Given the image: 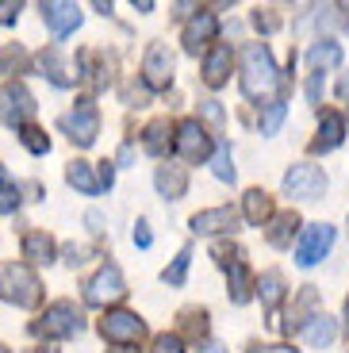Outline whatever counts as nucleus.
Wrapping results in <instances>:
<instances>
[{
  "label": "nucleus",
  "instance_id": "nucleus-1",
  "mask_svg": "<svg viewBox=\"0 0 349 353\" xmlns=\"http://www.w3.org/2000/svg\"><path fill=\"white\" fill-rule=\"evenodd\" d=\"M280 85V73H277V62L265 43H246L242 50V92L250 100H261L269 97L272 88Z\"/></svg>",
  "mask_w": 349,
  "mask_h": 353
},
{
  "label": "nucleus",
  "instance_id": "nucleus-2",
  "mask_svg": "<svg viewBox=\"0 0 349 353\" xmlns=\"http://www.w3.org/2000/svg\"><path fill=\"white\" fill-rule=\"evenodd\" d=\"M0 300L16 303V307H35L43 300V281L31 273V265L4 261L0 265Z\"/></svg>",
  "mask_w": 349,
  "mask_h": 353
},
{
  "label": "nucleus",
  "instance_id": "nucleus-3",
  "mask_svg": "<svg viewBox=\"0 0 349 353\" xmlns=\"http://www.w3.org/2000/svg\"><path fill=\"white\" fill-rule=\"evenodd\" d=\"M85 330V315H81V307L73 300H58L46 307V315L35 323V334L43 338H73Z\"/></svg>",
  "mask_w": 349,
  "mask_h": 353
},
{
  "label": "nucleus",
  "instance_id": "nucleus-4",
  "mask_svg": "<svg viewBox=\"0 0 349 353\" xmlns=\"http://www.w3.org/2000/svg\"><path fill=\"white\" fill-rule=\"evenodd\" d=\"M173 154L184 161H192V165H200V161L211 158V134L203 131L200 119H181V123L173 127Z\"/></svg>",
  "mask_w": 349,
  "mask_h": 353
},
{
  "label": "nucleus",
  "instance_id": "nucleus-5",
  "mask_svg": "<svg viewBox=\"0 0 349 353\" xmlns=\"http://www.w3.org/2000/svg\"><path fill=\"white\" fill-rule=\"evenodd\" d=\"M280 185H284V196H292V200H319L326 192V173L311 161H299L284 173Z\"/></svg>",
  "mask_w": 349,
  "mask_h": 353
},
{
  "label": "nucleus",
  "instance_id": "nucleus-6",
  "mask_svg": "<svg viewBox=\"0 0 349 353\" xmlns=\"http://www.w3.org/2000/svg\"><path fill=\"white\" fill-rule=\"evenodd\" d=\"M58 127L70 134L73 142H77L81 150H85V146H92V142H97V134H100V112H97V104H92V100H81L73 112L61 115Z\"/></svg>",
  "mask_w": 349,
  "mask_h": 353
},
{
  "label": "nucleus",
  "instance_id": "nucleus-7",
  "mask_svg": "<svg viewBox=\"0 0 349 353\" xmlns=\"http://www.w3.org/2000/svg\"><path fill=\"white\" fill-rule=\"evenodd\" d=\"M123 296H127V284H123V273L115 265H100V273L85 284V303H92V307L119 303Z\"/></svg>",
  "mask_w": 349,
  "mask_h": 353
},
{
  "label": "nucleus",
  "instance_id": "nucleus-8",
  "mask_svg": "<svg viewBox=\"0 0 349 353\" xmlns=\"http://www.w3.org/2000/svg\"><path fill=\"white\" fill-rule=\"evenodd\" d=\"M100 334H104L108 342H115V345H134L142 334H146V323H142L134 311L115 307V311H108V315L100 319Z\"/></svg>",
  "mask_w": 349,
  "mask_h": 353
},
{
  "label": "nucleus",
  "instance_id": "nucleus-9",
  "mask_svg": "<svg viewBox=\"0 0 349 353\" xmlns=\"http://www.w3.org/2000/svg\"><path fill=\"white\" fill-rule=\"evenodd\" d=\"M330 246H334V227L311 223V227L303 230V239L296 242V265L299 269H311V265H319L326 254H330Z\"/></svg>",
  "mask_w": 349,
  "mask_h": 353
},
{
  "label": "nucleus",
  "instance_id": "nucleus-10",
  "mask_svg": "<svg viewBox=\"0 0 349 353\" xmlns=\"http://www.w3.org/2000/svg\"><path fill=\"white\" fill-rule=\"evenodd\" d=\"M31 115H35V97L19 81H8V85L0 88V119L8 127H23Z\"/></svg>",
  "mask_w": 349,
  "mask_h": 353
},
{
  "label": "nucleus",
  "instance_id": "nucleus-11",
  "mask_svg": "<svg viewBox=\"0 0 349 353\" xmlns=\"http://www.w3.org/2000/svg\"><path fill=\"white\" fill-rule=\"evenodd\" d=\"M142 81H146V88L173 85V50L166 43H150L146 58H142Z\"/></svg>",
  "mask_w": 349,
  "mask_h": 353
},
{
  "label": "nucleus",
  "instance_id": "nucleus-12",
  "mask_svg": "<svg viewBox=\"0 0 349 353\" xmlns=\"http://www.w3.org/2000/svg\"><path fill=\"white\" fill-rule=\"evenodd\" d=\"M192 230L196 234H208V239H215V234H235L238 227V212L235 208H208V212H196L192 215Z\"/></svg>",
  "mask_w": 349,
  "mask_h": 353
},
{
  "label": "nucleus",
  "instance_id": "nucleus-13",
  "mask_svg": "<svg viewBox=\"0 0 349 353\" xmlns=\"http://www.w3.org/2000/svg\"><path fill=\"white\" fill-rule=\"evenodd\" d=\"M215 35H219L215 12H196V16L184 23V50H188V54H200V46L215 43Z\"/></svg>",
  "mask_w": 349,
  "mask_h": 353
},
{
  "label": "nucleus",
  "instance_id": "nucleus-14",
  "mask_svg": "<svg viewBox=\"0 0 349 353\" xmlns=\"http://www.w3.org/2000/svg\"><path fill=\"white\" fill-rule=\"evenodd\" d=\"M43 23L61 39L81 27V8L77 4H66V0H50V4H43Z\"/></svg>",
  "mask_w": 349,
  "mask_h": 353
},
{
  "label": "nucleus",
  "instance_id": "nucleus-15",
  "mask_svg": "<svg viewBox=\"0 0 349 353\" xmlns=\"http://www.w3.org/2000/svg\"><path fill=\"white\" fill-rule=\"evenodd\" d=\"M230 81V46L215 43L203 54V85L208 88H223Z\"/></svg>",
  "mask_w": 349,
  "mask_h": 353
},
{
  "label": "nucleus",
  "instance_id": "nucleus-16",
  "mask_svg": "<svg viewBox=\"0 0 349 353\" xmlns=\"http://www.w3.org/2000/svg\"><path fill=\"white\" fill-rule=\"evenodd\" d=\"M341 139H346V115H338V112H323V119H319V134H315L311 150H315V154L338 150Z\"/></svg>",
  "mask_w": 349,
  "mask_h": 353
},
{
  "label": "nucleus",
  "instance_id": "nucleus-17",
  "mask_svg": "<svg viewBox=\"0 0 349 353\" xmlns=\"http://www.w3.org/2000/svg\"><path fill=\"white\" fill-rule=\"evenodd\" d=\"M154 185H157V192L166 196V200H181V196L188 192V173H184L181 165H157Z\"/></svg>",
  "mask_w": 349,
  "mask_h": 353
},
{
  "label": "nucleus",
  "instance_id": "nucleus-18",
  "mask_svg": "<svg viewBox=\"0 0 349 353\" xmlns=\"http://www.w3.org/2000/svg\"><path fill=\"white\" fill-rule=\"evenodd\" d=\"M242 212H246V223L250 227H265L272 219V196L261 192V188H250L242 196Z\"/></svg>",
  "mask_w": 349,
  "mask_h": 353
},
{
  "label": "nucleus",
  "instance_id": "nucleus-19",
  "mask_svg": "<svg viewBox=\"0 0 349 353\" xmlns=\"http://www.w3.org/2000/svg\"><path fill=\"white\" fill-rule=\"evenodd\" d=\"M303 338H307V345H315V350H326V345L338 338V323H334L330 315H311L303 323Z\"/></svg>",
  "mask_w": 349,
  "mask_h": 353
},
{
  "label": "nucleus",
  "instance_id": "nucleus-20",
  "mask_svg": "<svg viewBox=\"0 0 349 353\" xmlns=\"http://www.w3.org/2000/svg\"><path fill=\"white\" fill-rule=\"evenodd\" d=\"M307 62H311L315 73H326V70H338L341 65V46L334 39H319V43L307 50Z\"/></svg>",
  "mask_w": 349,
  "mask_h": 353
},
{
  "label": "nucleus",
  "instance_id": "nucleus-21",
  "mask_svg": "<svg viewBox=\"0 0 349 353\" xmlns=\"http://www.w3.org/2000/svg\"><path fill=\"white\" fill-rule=\"evenodd\" d=\"M23 257L35 265H50L54 261V239L46 230H27L23 234Z\"/></svg>",
  "mask_w": 349,
  "mask_h": 353
},
{
  "label": "nucleus",
  "instance_id": "nucleus-22",
  "mask_svg": "<svg viewBox=\"0 0 349 353\" xmlns=\"http://www.w3.org/2000/svg\"><path fill=\"white\" fill-rule=\"evenodd\" d=\"M257 296H261V307L272 315V311L280 307V300H284V276H280L277 269L261 273V281H257Z\"/></svg>",
  "mask_w": 349,
  "mask_h": 353
},
{
  "label": "nucleus",
  "instance_id": "nucleus-23",
  "mask_svg": "<svg viewBox=\"0 0 349 353\" xmlns=\"http://www.w3.org/2000/svg\"><path fill=\"white\" fill-rule=\"evenodd\" d=\"M227 281H230V300H235V303H250L253 276H250V269H246V261L227 265Z\"/></svg>",
  "mask_w": 349,
  "mask_h": 353
},
{
  "label": "nucleus",
  "instance_id": "nucleus-24",
  "mask_svg": "<svg viewBox=\"0 0 349 353\" xmlns=\"http://www.w3.org/2000/svg\"><path fill=\"white\" fill-rule=\"evenodd\" d=\"M169 134H173V127H169V119H154V123L142 131V150L146 154H166L169 150Z\"/></svg>",
  "mask_w": 349,
  "mask_h": 353
},
{
  "label": "nucleus",
  "instance_id": "nucleus-25",
  "mask_svg": "<svg viewBox=\"0 0 349 353\" xmlns=\"http://www.w3.org/2000/svg\"><path fill=\"white\" fill-rule=\"evenodd\" d=\"M66 181H70L73 188H81L85 196H97L100 192V181H97V173H92L88 161H70V165H66Z\"/></svg>",
  "mask_w": 349,
  "mask_h": 353
},
{
  "label": "nucleus",
  "instance_id": "nucleus-26",
  "mask_svg": "<svg viewBox=\"0 0 349 353\" xmlns=\"http://www.w3.org/2000/svg\"><path fill=\"white\" fill-rule=\"evenodd\" d=\"M39 65H43V77H50L58 88H70L73 85V77H70V70H66V62H61L58 50H43V54H39Z\"/></svg>",
  "mask_w": 349,
  "mask_h": 353
},
{
  "label": "nucleus",
  "instance_id": "nucleus-27",
  "mask_svg": "<svg viewBox=\"0 0 349 353\" xmlns=\"http://www.w3.org/2000/svg\"><path fill=\"white\" fill-rule=\"evenodd\" d=\"M296 227H299V215H296V212H280V215H272L269 242H272V246H288L292 234H296Z\"/></svg>",
  "mask_w": 349,
  "mask_h": 353
},
{
  "label": "nucleus",
  "instance_id": "nucleus-28",
  "mask_svg": "<svg viewBox=\"0 0 349 353\" xmlns=\"http://www.w3.org/2000/svg\"><path fill=\"white\" fill-rule=\"evenodd\" d=\"M211 169H215V176L219 181H235V158H230V146L227 142H215L211 146Z\"/></svg>",
  "mask_w": 349,
  "mask_h": 353
},
{
  "label": "nucleus",
  "instance_id": "nucleus-29",
  "mask_svg": "<svg viewBox=\"0 0 349 353\" xmlns=\"http://www.w3.org/2000/svg\"><path fill=\"white\" fill-rule=\"evenodd\" d=\"M284 115H288V104L284 100H269L261 112V119H257V127H261V134H277L280 123H284Z\"/></svg>",
  "mask_w": 349,
  "mask_h": 353
},
{
  "label": "nucleus",
  "instance_id": "nucleus-30",
  "mask_svg": "<svg viewBox=\"0 0 349 353\" xmlns=\"http://www.w3.org/2000/svg\"><path fill=\"white\" fill-rule=\"evenodd\" d=\"M188 265H192V250L184 246L181 254L173 257V265H169L166 273H161V281H166V284H173V288H177V284H184V276H188Z\"/></svg>",
  "mask_w": 349,
  "mask_h": 353
},
{
  "label": "nucleus",
  "instance_id": "nucleus-31",
  "mask_svg": "<svg viewBox=\"0 0 349 353\" xmlns=\"http://www.w3.org/2000/svg\"><path fill=\"white\" fill-rule=\"evenodd\" d=\"M19 142H23L31 154H46V150H50V139H46V134L39 131L35 123H23V127H19Z\"/></svg>",
  "mask_w": 349,
  "mask_h": 353
},
{
  "label": "nucleus",
  "instance_id": "nucleus-32",
  "mask_svg": "<svg viewBox=\"0 0 349 353\" xmlns=\"http://www.w3.org/2000/svg\"><path fill=\"white\" fill-rule=\"evenodd\" d=\"M200 115L208 119L211 127H215L219 134H223V127H227V112H223V104H219V100H203V104H200Z\"/></svg>",
  "mask_w": 349,
  "mask_h": 353
},
{
  "label": "nucleus",
  "instance_id": "nucleus-33",
  "mask_svg": "<svg viewBox=\"0 0 349 353\" xmlns=\"http://www.w3.org/2000/svg\"><path fill=\"white\" fill-rule=\"evenodd\" d=\"M253 27H257V31H265V35L280 31V16H277V8H257V12H253Z\"/></svg>",
  "mask_w": 349,
  "mask_h": 353
},
{
  "label": "nucleus",
  "instance_id": "nucleus-34",
  "mask_svg": "<svg viewBox=\"0 0 349 353\" xmlns=\"http://www.w3.org/2000/svg\"><path fill=\"white\" fill-rule=\"evenodd\" d=\"M16 208H19V192L4 181V176H0V215H12Z\"/></svg>",
  "mask_w": 349,
  "mask_h": 353
},
{
  "label": "nucleus",
  "instance_id": "nucleus-35",
  "mask_svg": "<svg viewBox=\"0 0 349 353\" xmlns=\"http://www.w3.org/2000/svg\"><path fill=\"white\" fill-rule=\"evenodd\" d=\"M150 353H184V342H181V334H157Z\"/></svg>",
  "mask_w": 349,
  "mask_h": 353
},
{
  "label": "nucleus",
  "instance_id": "nucleus-36",
  "mask_svg": "<svg viewBox=\"0 0 349 353\" xmlns=\"http://www.w3.org/2000/svg\"><path fill=\"white\" fill-rule=\"evenodd\" d=\"M184 327L192 330L196 338L208 334V311H184Z\"/></svg>",
  "mask_w": 349,
  "mask_h": 353
},
{
  "label": "nucleus",
  "instance_id": "nucleus-37",
  "mask_svg": "<svg viewBox=\"0 0 349 353\" xmlns=\"http://www.w3.org/2000/svg\"><path fill=\"white\" fill-rule=\"evenodd\" d=\"M215 261L227 269V265H235V261H242V250L238 246H215Z\"/></svg>",
  "mask_w": 349,
  "mask_h": 353
},
{
  "label": "nucleus",
  "instance_id": "nucleus-38",
  "mask_svg": "<svg viewBox=\"0 0 349 353\" xmlns=\"http://www.w3.org/2000/svg\"><path fill=\"white\" fill-rule=\"evenodd\" d=\"M323 73H311V81H307V100L311 104H323Z\"/></svg>",
  "mask_w": 349,
  "mask_h": 353
},
{
  "label": "nucleus",
  "instance_id": "nucleus-39",
  "mask_svg": "<svg viewBox=\"0 0 349 353\" xmlns=\"http://www.w3.org/2000/svg\"><path fill=\"white\" fill-rule=\"evenodd\" d=\"M150 242H154V234H150V223H146V219H139V223H134V246L146 250Z\"/></svg>",
  "mask_w": 349,
  "mask_h": 353
},
{
  "label": "nucleus",
  "instance_id": "nucleus-40",
  "mask_svg": "<svg viewBox=\"0 0 349 353\" xmlns=\"http://www.w3.org/2000/svg\"><path fill=\"white\" fill-rule=\"evenodd\" d=\"M100 188H112V181H115V169H112V161H100Z\"/></svg>",
  "mask_w": 349,
  "mask_h": 353
},
{
  "label": "nucleus",
  "instance_id": "nucleus-41",
  "mask_svg": "<svg viewBox=\"0 0 349 353\" xmlns=\"http://www.w3.org/2000/svg\"><path fill=\"white\" fill-rule=\"evenodd\" d=\"M19 19V4H0V23H16Z\"/></svg>",
  "mask_w": 349,
  "mask_h": 353
},
{
  "label": "nucleus",
  "instance_id": "nucleus-42",
  "mask_svg": "<svg viewBox=\"0 0 349 353\" xmlns=\"http://www.w3.org/2000/svg\"><path fill=\"white\" fill-rule=\"evenodd\" d=\"M12 62L19 65V62H23V54H19V50H0V70H8Z\"/></svg>",
  "mask_w": 349,
  "mask_h": 353
},
{
  "label": "nucleus",
  "instance_id": "nucleus-43",
  "mask_svg": "<svg viewBox=\"0 0 349 353\" xmlns=\"http://www.w3.org/2000/svg\"><path fill=\"white\" fill-rule=\"evenodd\" d=\"M250 353H299V350H292V345H253Z\"/></svg>",
  "mask_w": 349,
  "mask_h": 353
},
{
  "label": "nucleus",
  "instance_id": "nucleus-44",
  "mask_svg": "<svg viewBox=\"0 0 349 353\" xmlns=\"http://www.w3.org/2000/svg\"><path fill=\"white\" fill-rule=\"evenodd\" d=\"M338 97L349 104V73H341V81H338Z\"/></svg>",
  "mask_w": 349,
  "mask_h": 353
},
{
  "label": "nucleus",
  "instance_id": "nucleus-45",
  "mask_svg": "<svg viewBox=\"0 0 349 353\" xmlns=\"http://www.w3.org/2000/svg\"><path fill=\"white\" fill-rule=\"evenodd\" d=\"M196 353H227L219 342H203V345H196Z\"/></svg>",
  "mask_w": 349,
  "mask_h": 353
},
{
  "label": "nucleus",
  "instance_id": "nucleus-46",
  "mask_svg": "<svg viewBox=\"0 0 349 353\" xmlns=\"http://www.w3.org/2000/svg\"><path fill=\"white\" fill-rule=\"evenodd\" d=\"M108 353H139V350H131V345H119V350H108Z\"/></svg>",
  "mask_w": 349,
  "mask_h": 353
},
{
  "label": "nucleus",
  "instance_id": "nucleus-47",
  "mask_svg": "<svg viewBox=\"0 0 349 353\" xmlns=\"http://www.w3.org/2000/svg\"><path fill=\"white\" fill-rule=\"evenodd\" d=\"M346 323H349V300H346Z\"/></svg>",
  "mask_w": 349,
  "mask_h": 353
},
{
  "label": "nucleus",
  "instance_id": "nucleus-48",
  "mask_svg": "<svg viewBox=\"0 0 349 353\" xmlns=\"http://www.w3.org/2000/svg\"><path fill=\"white\" fill-rule=\"evenodd\" d=\"M0 353H8V350H4V345H0Z\"/></svg>",
  "mask_w": 349,
  "mask_h": 353
}]
</instances>
